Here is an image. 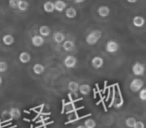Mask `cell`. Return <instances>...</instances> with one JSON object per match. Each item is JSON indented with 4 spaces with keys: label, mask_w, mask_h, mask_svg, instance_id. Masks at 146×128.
Listing matches in <instances>:
<instances>
[{
    "label": "cell",
    "mask_w": 146,
    "mask_h": 128,
    "mask_svg": "<svg viewBox=\"0 0 146 128\" xmlns=\"http://www.w3.org/2000/svg\"><path fill=\"white\" fill-rule=\"evenodd\" d=\"M9 115H10L11 118H14V119H16V118L20 117L21 112H20V110H19L18 108H11L10 111H9Z\"/></svg>",
    "instance_id": "cell-20"
},
{
    "label": "cell",
    "mask_w": 146,
    "mask_h": 128,
    "mask_svg": "<svg viewBox=\"0 0 146 128\" xmlns=\"http://www.w3.org/2000/svg\"><path fill=\"white\" fill-rule=\"evenodd\" d=\"M44 66L42 65V64H39V63H37V64H35L34 66H33V71H34L35 74H38V75H40V74H42L43 72H44Z\"/></svg>",
    "instance_id": "cell-21"
},
{
    "label": "cell",
    "mask_w": 146,
    "mask_h": 128,
    "mask_svg": "<svg viewBox=\"0 0 146 128\" xmlns=\"http://www.w3.org/2000/svg\"><path fill=\"white\" fill-rule=\"evenodd\" d=\"M17 8L20 11H26V10H28V8H29V3L27 2V1H25V0H20Z\"/></svg>",
    "instance_id": "cell-19"
},
{
    "label": "cell",
    "mask_w": 146,
    "mask_h": 128,
    "mask_svg": "<svg viewBox=\"0 0 146 128\" xmlns=\"http://www.w3.org/2000/svg\"><path fill=\"white\" fill-rule=\"evenodd\" d=\"M122 104H123V100H119V101H117L116 102L115 104H114V105H115V107H120V106L122 105Z\"/></svg>",
    "instance_id": "cell-29"
},
{
    "label": "cell",
    "mask_w": 146,
    "mask_h": 128,
    "mask_svg": "<svg viewBox=\"0 0 146 128\" xmlns=\"http://www.w3.org/2000/svg\"><path fill=\"white\" fill-rule=\"evenodd\" d=\"M43 9H44L45 12L47 13H52L54 9V3L52 1H46V2L43 4Z\"/></svg>",
    "instance_id": "cell-14"
},
{
    "label": "cell",
    "mask_w": 146,
    "mask_h": 128,
    "mask_svg": "<svg viewBox=\"0 0 146 128\" xmlns=\"http://www.w3.org/2000/svg\"><path fill=\"white\" fill-rule=\"evenodd\" d=\"M68 88L69 90H70L71 92H77L78 91V88H79V84L77 83V82H74V81H71L69 82L68 84Z\"/></svg>",
    "instance_id": "cell-22"
},
{
    "label": "cell",
    "mask_w": 146,
    "mask_h": 128,
    "mask_svg": "<svg viewBox=\"0 0 146 128\" xmlns=\"http://www.w3.org/2000/svg\"><path fill=\"white\" fill-rule=\"evenodd\" d=\"M135 122H136V119H135V118L129 117V118H127V119H126L125 123H126V126H127V127L133 128V126H134V124H135Z\"/></svg>",
    "instance_id": "cell-24"
},
{
    "label": "cell",
    "mask_w": 146,
    "mask_h": 128,
    "mask_svg": "<svg viewBox=\"0 0 146 128\" xmlns=\"http://www.w3.org/2000/svg\"><path fill=\"white\" fill-rule=\"evenodd\" d=\"M102 36V33L100 30H93L91 31V32L89 33V34L86 36V42H87V44L89 45H94L96 44V43L98 42V40H99L100 38H101Z\"/></svg>",
    "instance_id": "cell-1"
},
{
    "label": "cell",
    "mask_w": 146,
    "mask_h": 128,
    "mask_svg": "<svg viewBox=\"0 0 146 128\" xmlns=\"http://www.w3.org/2000/svg\"><path fill=\"white\" fill-rule=\"evenodd\" d=\"M144 85L143 80L141 79H133L130 83V89L133 92H138Z\"/></svg>",
    "instance_id": "cell-2"
},
{
    "label": "cell",
    "mask_w": 146,
    "mask_h": 128,
    "mask_svg": "<svg viewBox=\"0 0 146 128\" xmlns=\"http://www.w3.org/2000/svg\"><path fill=\"white\" fill-rule=\"evenodd\" d=\"M74 48H75V43L73 42L72 40L63 41V49L65 51H72Z\"/></svg>",
    "instance_id": "cell-12"
},
{
    "label": "cell",
    "mask_w": 146,
    "mask_h": 128,
    "mask_svg": "<svg viewBox=\"0 0 146 128\" xmlns=\"http://www.w3.org/2000/svg\"><path fill=\"white\" fill-rule=\"evenodd\" d=\"M8 68V65L5 61H0V72H5Z\"/></svg>",
    "instance_id": "cell-26"
},
{
    "label": "cell",
    "mask_w": 146,
    "mask_h": 128,
    "mask_svg": "<svg viewBox=\"0 0 146 128\" xmlns=\"http://www.w3.org/2000/svg\"><path fill=\"white\" fill-rule=\"evenodd\" d=\"M31 42L34 46L39 47V46H42L44 44V38H43L41 35H35L31 38Z\"/></svg>",
    "instance_id": "cell-9"
},
{
    "label": "cell",
    "mask_w": 146,
    "mask_h": 128,
    "mask_svg": "<svg viewBox=\"0 0 146 128\" xmlns=\"http://www.w3.org/2000/svg\"><path fill=\"white\" fill-rule=\"evenodd\" d=\"M77 128H86L84 125H79V126H77Z\"/></svg>",
    "instance_id": "cell-33"
},
{
    "label": "cell",
    "mask_w": 146,
    "mask_h": 128,
    "mask_svg": "<svg viewBox=\"0 0 146 128\" xmlns=\"http://www.w3.org/2000/svg\"><path fill=\"white\" fill-rule=\"evenodd\" d=\"M73 109H74L73 106H70V104H67V108H66L67 111H70V110H73Z\"/></svg>",
    "instance_id": "cell-30"
},
{
    "label": "cell",
    "mask_w": 146,
    "mask_h": 128,
    "mask_svg": "<svg viewBox=\"0 0 146 128\" xmlns=\"http://www.w3.org/2000/svg\"><path fill=\"white\" fill-rule=\"evenodd\" d=\"M2 84V78H1V76H0V85Z\"/></svg>",
    "instance_id": "cell-34"
},
{
    "label": "cell",
    "mask_w": 146,
    "mask_h": 128,
    "mask_svg": "<svg viewBox=\"0 0 146 128\" xmlns=\"http://www.w3.org/2000/svg\"><path fill=\"white\" fill-rule=\"evenodd\" d=\"M2 41H3V43H4L5 45H11V44H13V43H14V37H13L12 35H10V34H6V35H4V36H3Z\"/></svg>",
    "instance_id": "cell-18"
},
{
    "label": "cell",
    "mask_w": 146,
    "mask_h": 128,
    "mask_svg": "<svg viewBox=\"0 0 146 128\" xmlns=\"http://www.w3.org/2000/svg\"><path fill=\"white\" fill-rule=\"evenodd\" d=\"M91 64H92V66H93L94 68H96V69H99V68H101L102 66H103L104 60H103V58H101V57L96 56L91 60Z\"/></svg>",
    "instance_id": "cell-8"
},
{
    "label": "cell",
    "mask_w": 146,
    "mask_h": 128,
    "mask_svg": "<svg viewBox=\"0 0 146 128\" xmlns=\"http://www.w3.org/2000/svg\"><path fill=\"white\" fill-rule=\"evenodd\" d=\"M85 0H74V2L75 3H82V2H84Z\"/></svg>",
    "instance_id": "cell-31"
},
{
    "label": "cell",
    "mask_w": 146,
    "mask_h": 128,
    "mask_svg": "<svg viewBox=\"0 0 146 128\" xmlns=\"http://www.w3.org/2000/svg\"><path fill=\"white\" fill-rule=\"evenodd\" d=\"M54 3V9L56 11H58V12H62V11H64L65 9H66L67 7V4L65 1H63V0H56Z\"/></svg>",
    "instance_id": "cell-6"
},
{
    "label": "cell",
    "mask_w": 146,
    "mask_h": 128,
    "mask_svg": "<svg viewBox=\"0 0 146 128\" xmlns=\"http://www.w3.org/2000/svg\"><path fill=\"white\" fill-rule=\"evenodd\" d=\"M76 64H77V59L76 57L72 56V55H69L66 58L64 59V65L66 66L67 68H73L75 67Z\"/></svg>",
    "instance_id": "cell-5"
},
{
    "label": "cell",
    "mask_w": 146,
    "mask_h": 128,
    "mask_svg": "<svg viewBox=\"0 0 146 128\" xmlns=\"http://www.w3.org/2000/svg\"><path fill=\"white\" fill-rule=\"evenodd\" d=\"M144 71H145V67L143 66V64L139 62H136L132 67V72L136 76H142L144 74Z\"/></svg>",
    "instance_id": "cell-4"
},
{
    "label": "cell",
    "mask_w": 146,
    "mask_h": 128,
    "mask_svg": "<svg viewBox=\"0 0 146 128\" xmlns=\"http://www.w3.org/2000/svg\"><path fill=\"white\" fill-rule=\"evenodd\" d=\"M105 49L107 52L109 53H114L116 52V51L119 49V44H118L116 41L114 40H109L107 41V43H106L105 45Z\"/></svg>",
    "instance_id": "cell-3"
},
{
    "label": "cell",
    "mask_w": 146,
    "mask_h": 128,
    "mask_svg": "<svg viewBox=\"0 0 146 128\" xmlns=\"http://www.w3.org/2000/svg\"><path fill=\"white\" fill-rule=\"evenodd\" d=\"M138 92H139V98H140V99L143 100V101H144V100H146V89H145V88L142 87Z\"/></svg>",
    "instance_id": "cell-25"
},
{
    "label": "cell",
    "mask_w": 146,
    "mask_h": 128,
    "mask_svg": "<svg viewBox=\"0 0 146 128\" xmlns=\"http://www.w3.org/2000/svg\"><path fill=\"white\" fill-rule=\"evenodd\" d=\"M133 128H145L144 127V123L141 121H136L135 124H134Z\"/></svg>",
    "instance_id": "cell-28"
},
{
    "label": "cell",
    "mask_w": 146,
    "mask_h": 128,
    "mask_svg": "<svg viewBox=\"0 0 146 128\" xmlns=\"http://www.w3.org/2000/svg\"><path fill=\"white\" fill-rule=\"evenodd\" d=\"M53 40H54L56 43H62L63 41L65 40V35H64V33L60 32V31L54 32V34H53Z\"/></svg>",
    "instance_id": "cell-10"
},
{
    "label": "cell",
    "mask_w": 146,
    "mask_h": 128,
    "mask_svg": "<svg viewBox=\"0 0 146 128\" xmlns=\"http://www.w3.org/2000/svg\"><path fill=\"white\" fill-rule=\"evenodd\" d=\"M50 32H51L50 27L47 26V25H42V26H40V28H39V33H40V35L42 37L48 36V35L50 34Z\"/></svg>",
    "instance_id": "cell-15"
},
{
    "label": "cell",
    "mask_w": 146,
    "mask_h": 128,
    "mask_svg": "<svg viewBox=\"0 0 146 128\" xmlns=\"http://www.w3.org/2000/svg\"><path fill=\"white\" fill-rule=\"evenodd\" d=\"M90 90H91V87H90L88 84H82V85H79V88H78V91H79L82 95H87V94H89Z\"/></svg>",
    "instance_id": "cell-16"
},
{
    "label": "cell",
    "mask_w": 146,
    "mask_h": 128,
    "mask_svg": "<svg viewBox=\"0 0 146 128\" xmlns=\"http://www.w3.org/2000/svg\"><path fill=\"white\" fill-rule=\"evenodd\" d=\"M97 12H98V15H99V16L105 18V17H107L108 15L110 14V9H109V7L106 6V5H101V6L98 7Z\"/></svg>",
    "instance_id": "cell-7"
},
{
    "label": "cell",
    "mask_w": 146,
    "mask_h": 128,
    "mask_svg": "<svg viewBox=\"0 0 146 128\" xmlns=\"http://www.w3.org/2000/svg\"><path fill=\"white\" fill-rule=\"evenodd\" d=\"M76 15H77V11H76V9L74 8V7H69V8L66 9V11H65V16L67 17V18H75Z\"/></svg>",
    "instance_id": "cell-13"
},
{
    "label": "cell",
    "mask_w": 146,
    "mask_h": 128,
    "mask_svg": "<svg viewBox=\"0 0 146 128\" xmlns=\"http://www.w3.org/2000/svg\"><path fill=\"white\" fill-rule=\"evenodd\" d=\"M31 59V56L28 52H21L19 55V60L22 63H28Z\"/></svg>",
    "instance_id": "cell-17"
},
{
    "label": "cell",
    "mask_w": 146,
    "mask_h": 128,
    "mask_svg": "<svg viewBox=\"0 0 146 128\" xmlns=\"http://www.w3.org/2000/svg\"><path fill=\"white\" fill-rule=\"evenodd\" d=\"M127 2H129V3H135V2H137V0H127Z\"/></svg>",
    "instance_id": "cell-32"
},
{
    "label": "cell",
    "mask_w": 146,
    "mask_h": 128,
    "mask_svg": "<svg viewBox=\"0 0 146 128\" xmlns=\"http://www.w3.org/2000/svg\"><path fill=\"white\" fill-rule=\"evenodd\" d=\"M20 0H9V6L11 7V8H17V6H18V3Z\"/></svg>",
    "instance_id": "cell-27"
},
{
    "label": "cell",
    "mask_w": 146,
    "mask_h": 128,
    "mask_svg": "<svg viewBox=\"0 0 146 128\" xmlns=\"http://www.w3.org/2000/svg\"><path fill=\"white\" fill-rule=\"evenodd\" d=\"M132 22H133L134 26L140 28V27H142L144 24H145V19L141 16H135L133 18V21H132Z\"/></svg>",
    "instance_id": "cell-11"
},
{
    "label": "cell",
    "mask_w": 146,
    "mask_h": 128,
    "mask_svg": "<svg viewBox=\"0 0 146 128\" xmlns=\"http://www.w3.org/2000/svg\"><path fill=\"white\" fill-rule=\"evenodd\" d=\"M84 126H85L86 128H95L96 122L94 121L93 119H91V118H88V119H86L85 122H84Z\"/></svg>",
    "instance_id": "cell-23"
}]
</instances>
